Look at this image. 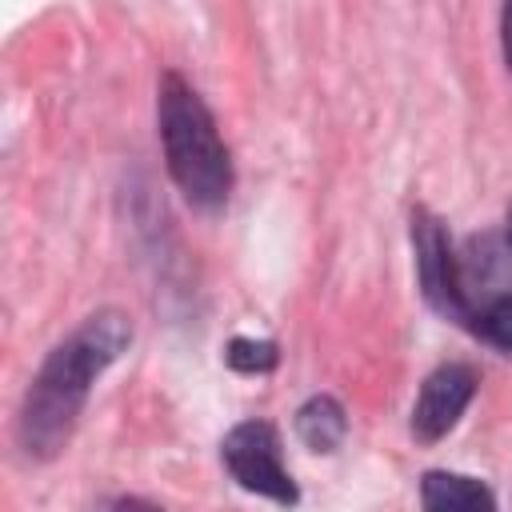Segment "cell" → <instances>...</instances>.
Segmentation results:
<instances>
[{"label":"cell","mask_w":512,"mask_h":512,"mask_svg":"<svg viewBox=\"0 0 512 512\" xmlns=\"http://www.w3.org/2000/svg\"><path fill=\"white\" fill-rule=\"evenodd\" d=\"M128 340H132L128 316L116 308H104L80 320V328H72L48 352V360L40 364L36 380L24 392L20 420H16L20 448L32 460H52L68 444L80 420V408L92 392V380L128 348Z\"/></svg>","instance_id":"6da1fadb"},{"label":"cell","mask_w":512,"mask_h":512,"mask_svg":"<svg viewBox=\"0 0 512 512\" xmlns=\"http://www.w3.org/2000/svg\"><path fill=\"white\" fill-rule=\"evenodd\" d=\"M156 116H160L164 160H168L176 188L184 192L188 204L216 212L232 192V156L216 132L208 104L200 100L192 84L168 72L160 80Z\"/></svg>","instance_id":"7a4b0ae2"},{"label":"cell","mask_w":512,"mask_h":512,"mask_svg":"<svg viewBox=\"0 0 512 512\" xmlns=\"http://www.w3.org/2000/svg\"><path fill=\"white\" fill-rule=\"evenodd\" d=\"M220 456L232 472V480L256 496H268L276 504H296L300 492L288 476V468L280 464V436L268 420H244L236 424L224 444H220Z\"/></svg>","instance_id":"3957f363"},{"label":"cell","mask_w":512,"mask_h":512,"mask_svg":"<svg viewBox=\"0 0 512 512\" xmlns=\"http://www.w3.org/2000/svg\"><path fill=\"white\" fill-rule=\"evenodd\" d=\"M412 248H416V272H420L424 300H428L440 316H448V320H456V324H468L464 276H460V264H456L448 228H444V220L432 216L428 208H416V212H412Z\"/></svg>","instance_id":"277c9868"},{"label":"cell","mask_w":512,"mask_h":512,"mask_svg":"<svg viewBox=\"0 0 512 512\" xmlns=\"http://www.w3.org/2000/svg\"><path fill=\"white\" fill-rule=\"evenodd\" d=\"M472 396H476V372L468 364H440L424 380V388L412 404V436L420 444H436L440 436H448L456 428V420L464 416Z\"/></svg>","instance_id":"5b68a950"},{"label":"cell","mask_w":512,"mask_h":512,"mask_svg":"<svg viewBox=\"0 0 512 512\" xmlns=\"http://www.w3.org/2000/svg\"><path fill=\"white\" fill-rule=\"evenodd\" d=\"M420 504L432 512H452V508H496V496L460 472H424L420 480Z\"/></svg>","instance_id":"8992f818"},{"label":"cell","mask_w":512,"mask_h":512,"mask_svg":"<svg viewBox=\"0 0 512 512\" xmlns=\"http://www.w3.org/2000/svg\"><path fill=\"white\" fill-rule=\"evenodd\" d=\"M348 432V420H344V408L332 400V396H312L300 404L296 412V436L312 448V452H336L340 440Z\"/></svg>","instance_id":"52a82bcc"},{"label":"cell","mask_w":512,"mask_h":512,"mask_svg":"<svg viewBox=\"0 0 512 512\" xmlns=\"http://www.w3.org/2000/svg\"><path fill=\"white\" fill-rule=\"evenodd\" d=\"M468 332H476L484 344L500 348V352H512V292H500V296H488L480 308H472Z\"/></svg>","instance_id":"ba28073f"},{"label":"cell","mask_w":512,"mask_h":512,"mask_svg":"<svg viewBox=\"0 0 512 512\" xmlns=\"http://www.w3.org/2000/svg\"><path fill=\"white\" fill-rule=\"evenodd\" d=\"M224 360H228V368L256 376V372H268V368L276 364V344H272V340H248V336H236V340L224 348Z\"/></svg>","instance_id":"9c48e42d"},{"label":"cell","mask_w":512,"mask_h":512,"mask_svg":"<svg viewBox=\"0 0 512 512\" xmlns=\"http://www.w3.org/2000/svg\"><path fill=\"white\" fill-rule=\"evenodd\" d=\"M500 44H504V60L512 68V0H504V12H500Z\"/></svg>","instance_id":"30bf717a"},{"label":"cell","mask_w":512,"mask_h":512,"mask_svg":"<svg viewBox=\"0 0 512 512\" xmlns=\"http://www.w3.org/2000/svg\"><path fill=\"white\" fill-rule=\"evenodd\" d=\"M508 248H512V208H508Z\"/></svg>","instance_id":"8fae6325"}]
</instances>
